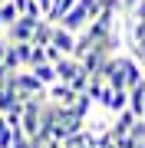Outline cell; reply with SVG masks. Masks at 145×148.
Returning a JSON list of instances; mask_svg holds the SVG:
<instances>
[{
  "label": "cell",
  "mask_w": 145,
  "mask_h": 148,
  "mask_svg": "<svg viewBox=\"0 0 145 148\" xmlns=\"http://www.w3.org/2000/svg\"><path fill=\"white\" fill-rule=\"evenodd\" d=\"M135 148H145V138H142V142H135Z\"/></svg>",
  "instance_id": "22"
},
{
  "label": "cell",
  "mask_w": 145,
  "mask_h": 148,
  "mask_svg": "<svg viewBox=\"0 0 145 148\" xmlns=\"http://www.w3.org/2000/svg\"><path fill=\"white\" fill-rule=\"evenodd\" d=\"M89 79H92V76L86 73V69H79V76H76V79H73L69 86H73L76 92H86V86H89Z\"/></svg>",
  "instance_id": "14"
},
{
  "label": "cell",
  "mask_w": 145,
  "mask_h": 148,
  "mask_svg": "<svg viewBox=\"0 0 145 148\" xmlns=\"http://www.w3.org/2000/svg\"><path fill=\"white\" fill-rule=\"evenodd\" d=\"M0 3H3V0H0Z\"/></svg>",
  "instance_id": "26"
},
{
  "label": "cell",
  "mask_w": 145,
  "mask_h": 148,
  "mask_svg": "<svg viewBox=\"0 0 145 148\" xmlns=\"http://www.w3.org/2000/svg\"><path fill=\"white\" fill-rule=\"evenodd\" d=\"M59 59H63V53H59L53 43H46V63H59Z\"/></svg>",
  "instance_id": "17"
},
{
  "label": "cell",
  "mask_w": 145,
  "mask_h": 148,
  "mask_svg": "<svg viewBox=\"0 0 145 148\" xmlns=\"http://www.w3.org/2000/svg\"><path fill=\"white\" fill-rule=\"evenodd\" d=\"M0 33H3V20H0Z\"/></svg>",
  "instance_id": "23"
},
{
  "label": "cell",
  "mask_w": 145,
  "mask_h": 148,
  "mask_svg": "<svg viewBox=\"0 0 145 148\" xmlns=\"http://www.w3.org/2000/svg\"><path fill=\"white\" fill-rule=\"evenodd\" d=\"M10 82H13V89L20 92V95H43L46 92V86L40 82L30 69H16V73H10Z\"/></svg>",
  "instance_id": "2"
},
{
  "label": "cell",
  "mask_w": 145,
  "mask_h": 148,
  "mask_svg": "<svg viewBox=\"0 0 145 148\" xmlns=\"http://www.w3.org/2000/svg\"><path fill=\"white\" fill-rule=\"evenodd\" d=\"M125 106H129V89H112V95H109V102H106V112L115 115V112H122Z\"/></svg>",
  "instance_id": "8"
},
{
  "label": "cell",
  "mask_w": 145,
  "mask_h": 148,
  "mask_svg": "<svg viewBox=\"0 0 145 148\" xmlns=\"http://www.w3.org/2000/svg\"><path fill=\"white\" fill-rule=\"evenodd\" d=\"M79 148H89V145H79Z\"/></svg>",
  "instance_id": "24"
},
{
  "label": "cell",
  "mask_w": 145,
  "mask_h": 148,
  "mask_svg": "<svg viewBox=\"0 0 145 148\" xmlns=\"http://www.w3.org/2000/svg\"><path fill=\"white\" fill-rule=\"evenodd\" d=\"M16 16H20V10H16V3H13V0H3V3H0V20H3V30L10 27V23L16 20Z\"/></svg>",
  "instance_id": "12"
},
{
  "label": "cell",
  "mask_w": 145,
  "mask_h": 148,
  "mask_svg": "<svg viewBox=\"0 0 145 148\" xmlns=\"http://www.w3.org/2000/svg\"><path fill=\"white\" fill-rule=\"evenodd\" d=\"M76 95H79V92H76L69 82H59V79H56L53 86H46V99L56 102V106H66V109H69L73 102H76Z\"/></svg>",
  "instance_id": "3"
},
{
  "label": "cell",
  "mask_w": 145,
  "mask_h": 148,
  "mask_svg": "<svg viewBox=\"0 0 145 148\" xmlns=\"http://www.w3.org/2000/svg\"><path fill=\"white\" fill-rule=\"evenodd\" d=\"M129 109H132L139 119L145 115V82H139V86L129 89Z\"/></svg>",
  "instance_id": "6"
},
{
  "label": "cell",
  "mask_w": 145,
  "mask_h": 148,
  "mask_svg": "<svg viewBox=\"0 0 145 148\" xmlns=\"http://www.w3.org/2000/svg\"><path fill=\"white\" fill-rule=\"evenodd\" d=\"M115 148H135V138H132V135H122V138H115Z\"/></svg>",
  "instance_id": "19"
},
{
  "label": "cell",
  "mask_w": 145,
  "mask_h": 148,
  "mask_svg": "<svg viewBox=\"0 0 145 148\" xmlns=\"http://www.w3.org/2000/svg\"><path fill=\"white\" fill-rule=\"evenodd\" d=\"M73 7H76V0H53V7L46 10V20H49V23H59L63 13H69Z\"/></svg>",
  "instance_id": "11"
},
{
  "label": "cell",
  "mask_w": 145,
  "mask_h": 148,
  "mask_svg": "<svg viewBox=\"0 0 145 148\" xmlns=\"http://www.w3.org/2000/svg\"><path fill=\"white\" fill-rule=\"evenodd\" d=\"M30 73L36 76L43 86H53V82H56V66H53V63H36V66H30Z\"/></svg>",
  "instance_id": "9"
},
{
  "label": "cell",
  "mask_w": 145,
  "mask_h": 148,
  "mask_svg": "<svg viewBox=\"0 0 145 148\" xmlns=\"http://www.w3.org/2000/svg\"><path fill=\"white\" fill-rule=\"evenodd\" d=\"M132 20H145V0H135V3H132Z\"/></svg>",
  "instance_id": "16"
},
{
  "label": "cell",
  "mask_w": 145,
  "mask_h": 148,
  "mask_svg": "<svg viewBox=\"0 0 145 148\" xmlns=\"http://www.w3.org/2000/svg\"><path fill=\"white\" fill-rule=\"evenodd\" d=\"M40 20H43V16H40ZM33 27H36V16H16V20L10 23V27L3 30V36L10 40V43H30L33 40Z\"/></svg>",
  "instance_id": "1"
},
{
  "label": "cell",
  "mask_w": 145,
  "mask_h": 148,
  "mask_svg": "<svg viewBox=\"0 0 145 148\" xmlns=\"http://www.w3.org/2000/svg\"><path fill=\"white\" fill-rule=\"evenodd\" d=\"M63 148H69V145H63Z\"/></svg>",
  "instance_id": "25"
},
{
  "label": "cell",
  "mask_w": 145,
  "mask_h": 148,
  "mask_svg": "<svg viewBox=\"0 0 145 148\" xmlns=\"http://www.w3.org/2000/svg\"><path fill=\"white\" fill-rule=\"evenodd\" d=\"M49 43H53V46L59 49V53L63 56H73V49H76V33H69L66 27H53V36H49Z\"/></svg>",
  "instance_id": "4"
},
{
  "label": "cell",
  "mask_w": 145,
  "mask_h": 148,
  "mask_svg": "<svg viewBox=\"0 0 145 148\" xmlns=\"http://www.w3.org/2000/svg\"><path fill=\"white\" fill-rule=\"evenodd\" d=\"M53 27H56V23H49L46 16H43V20H36V27H33V40H30V43H36V46H46L49 36H53Z\"/></svg>",
  "instance_id": "7"
},
{
  "label": "cell",
  "mask_w": 145,
  "mask_h": 148,
  "mask_svg": "<svg viewBox=\"0 0 145 148\" xmlns=\"http://www.w3.org/2000/svg\"><path fill=\"white\" fill-rule=\"evenodd\" d=\"M73 115H79L82 122H86V115H89V112L92 109H96V102H92V95H86V92H79V95H76V102H73Z\"/></svg>",
  "instance_id": "10"
},
{
  "label": "cell",
  "mask_w": 145,
  "mask_h": 148,
  "mask_svg": "<svg viewBox=\"0 0 145 148\" xmlns=\"http://www.w3.org/2000/svg\"><path fill=\"white\" fill-rule=\"evenodd\" d=\"M13 49H16V56H20V66L27 69L30 66V53H33V43H13Z\"/></svg>",
  "instance_id": "13"
},
{
  "label": "cell",
  "mask_w": 145,
  "mask_h": 148,
  "mask_svg": "<svg viewBox=\"0 0 145 148\" xmlns=\"http://www.w3.org/2000/svg\"><path fill=\"white\" fill-rule=\"evenodd\" d=\"M129 135L135 138V142H142V138H145V119H135V122H132V128H129Z\"/></svg>",
  "instance_id": "15"
},
{
  "label": "cell",
  "mask_w": 145,
  "mask_h": 148,
  "mask_svg": "<svg viewBox=\"0 0 145 148\" xmlns=\"http://www.w3.org/2000/svg\"><path fill=\"white\" fill-rule=\"evenodd\" d=\"M7 46H10V40L0 33V63H3V56H7Z\"/></svg>",
  "instance_id": "20"
},
{
  "label": "cell",
  "mask_w": 145,
  "mask_h": 148,
  "mask_svg": "<svg viewBox=\"0 0 145 148\" xmlns=\"http://www.w3.org/2000/svg\"><path fill=\"white\" fill-rule=\"evenodd\" d=\"M53 66H56V79H59V82H73L76 76H79V69H82V63H79L76 56H63V59L53 63Z\"/></svg>",
  "instance_id": "5"
},
{
  "label": "cell",
  "mask_w": 145,
  "mask_h": 148,
  "mask_svg": "<svg viewBox=\"0 0 145 148\" xmlns=\"http://www.w3.org/2000/svg\"><path fill=\"white\" fill-rule=\"evenodd\" d=\"M129 53H132V56L145 66V43H132V49H129Z\"/></svg>",
  "instance_id": "18"
},
{
  "label": "cell",
  "mask_w": 145,
  "mask_h": 148,
  "mask_svg": "<svg viewBox=\"0 0 145 148\" xmlns=\"http://www.w3.org/2000/svg\"><path fill=\"white\" fill-rule=\"evenodd\" d=\"M7 76H10V69H7L3 63H0V86H3V82H7Z\"/></svg>",
  "instance_id": "21"
},
{
  "label": "cell",
  "mask_w": 145,
  "mask_h": 148,
  "mask_svg": "<svg viewBox=\"0 0 145 148\" xmlns=\"http://www.w3.org/2000/svg\"><path fill=\"white\" fill-rule=\"evenodd\" d=\"M142 119H145V115H142Z\"/></svg>",
  "instance_id": "27"
}]
</instances>
